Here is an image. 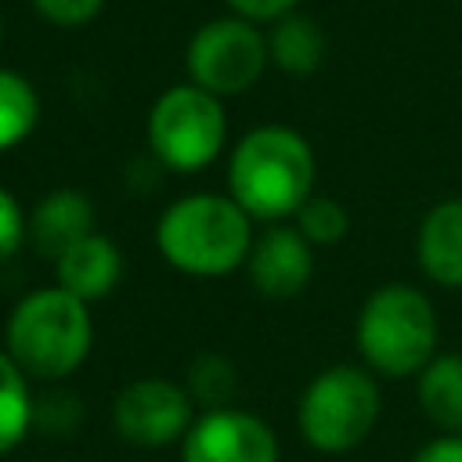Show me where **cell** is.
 Returning a JSON list of instances; mask_svg holds the SVG:
<instances>
[{
    "label": "cell",
    "mask_w": 462,
    "mask_h": 462,
    "mask_svg": "<svg viewBox=\"0 0 462 462\" xmlns=\"http://www.w3.org/2000/svg\"><path fill=\"white\" fill-rule=\"evenodd\" d=\"M227 195L253 217L282 224L314 195V152L282 123L249 130L227 159Z\"/></svg>",
    "instance_id": "1"
},
{
    "label": "cell",
    "mask_w": 462,
    "mask_h": 462,
    "mask_svg": "<svg viewBox=\"0 0 462 462\" xmlns=\"http://www.w3.org/2000/svg\"><path fill=\"white\" fill-rule=\"evenodd\" d=\"M253 217L220 191L180 195L155 224L162 260L191 278H220L238 271L253 249Z\"/></svg>",
    "instance_id": "2"
},
{
    "label": "cell",
    "mask_w": 462,
    "mask_h": 462,
    "mask_svg": "<svg viewBox=\"0 0 462 462\" xmlns=\"http://www.w3.org/2000/svg\"><path fill=\"white\" fill-rule=\"evenodd\" d=\"M94 346L90 303L76 300L58 285L25 292L4 325V350L14 365L40 383H58L72 375Z\"/></svg>",
    "instance_id": "3"
},
{
    "label": "cell",
    "mask_w": 462,
    "mask_h": 462,
    "mask_svg": "<svg viewBox=\"0 0 462 462\" xmlns=\"http://www.w3.org/2000/svg\"><path fill=\"white\" fill-rule=\"evenodd\" d=\"M354 343L368 372L386 379L419 375L437 357V310L408 282L379 285L357 310Z\"/></svg>",
    "instance_id": "4"
},
{
    "label": "cell",
    "mask_w": 462,
    "mask_h": 462,
    "mask_svg": "<svg viewBox=\"0 0 462 462\" xmlns=\"http://www.w3.org/2000/svg\"><path fill=\"white\" fill-rule=\"evenodd\" d=\"M379 383L361 365H332L318 372L296 404V426L314 451H354L379 422Z\"/></svg>",
    "instance_id": "5"
},
{
    "label": "cell",
    "mask_w": 462,
    "mask_h": 462,
    "mask_svg": "<svg viewBox=\"0 0 462 462\" xmlns=\"http://www.w3.org/2000/svg\"><path fill=\"white\" fill-rule=\"evenodd\" d=\"M144 134L159 166L173 173H195L220 155L227 137V116L217 94L195 83H177L162 90L148 108Z\"/></svg>",
    "instance_id": "6"
},
{
    "label": "cell",
    "mask_w": 462,
    "mask_h": 462,
    "mask_svg": "<svg viewBox=\"0 0 462 462\" xmlns=\"http://www.w3.org/2000/svg\"><path fill=\"white\" fill-rule=\"evenodd\" d=\"M184 61L195 87L217 97H235L263 76L271 54H267V36L256 29V22L227 14L206 22L191 36Z\"/></svg>",
    "instance_id": "7"
},
{
    "label": "cell",
    "mask_w": 462,
    "mask_h": 462,
    "mask_svg": "<svg viewBox=\"0 0 462 462\" xmlns=\"http://www.w3.org/2000/svg\"><path fill=\"white\" fill-rule=\"evenodd\" d=\"M195 422V401L184 383L162 375L130 379L112 401V426L126 444L137 448H166L184 440Z\"/></svg>",
    "instance_id": "8"
},
{
    "label": "cell",
    "mask_w": 462,
    "mask_h": 462,
    "mask_svg": "<svg viewBox=\"0 0 462 462\" xmlns=\"http://www.w3.org/2000/svg\"><path fill=\"white\" fill-rule=\"evenodd\" d=\"M180 462H278V437L253 411L209 408L188 426Z\"/></svg>",
    "instance_id": "9"
},
{
    "label": "cell",
    "mask_w": 462,
    "mask_h": 462,
    "mask_svg": "<svg viewBox=\"0 0 462 462\" xmlns=\"http://www.w3.org/2000/svg\"><path fill=\"white\" fill-rule=\"evenodd\" d=\"M245 271L260 296L292 300L307 289L314 274V245L300 235L296 224H271L253 238Z\"/></svg>",
    "instance_id": "10"
},
{
    "label": "cell",
    "mask_w": 462,
    "mask_h": 462,
    "mask_svg": "<svg viewBox=\"0 0 462 462\" xmlns=\"http://www.w3.org/2000/svg\"><path fill=\"white\" fill-rule=\"evenodd\" d=\"M29 220V242L36 253L58 260L69 245L97 231V213L87 191L79 188H54L36 199V206L25 213Z\"/></svg>",
    "instance_id": "11"
},
{
    "label": "cell",
    "mask_w": 462,
    "mask_h": 462,
    "mask_svg": "<svg viewBox=\"0 0 462 462\" xmlns=\"http://www.w3.org/2000/svg\"><path fill=\"white\" fill-rule=\"evenodd\" d=\"M119 278H123V253L101 231L79 238L54 260V285L72 292L83 303H97L112 296Z\"/></svg>",
    "instance_id": "12"
},
{
    "label": "cell",
    "mask_w": 462,
    "mask_h": 462,
    "mask_svg": "<svg viewBox=\"0 0 462 462\" xmlns=\"http://www.w3.org/2000/svg\"><path fill=\"white\" fill-rule=\"evenodd\" d=\"M415 253L430 282L440 289H462V199H444L426 209Z\"/></svg>",
    "instance_id": "13"
},
{
    "label": "cell",
    "mask_w": 462,
    "mask_h": 462,
    "mask_svg": "<svg viewBox=\"0 0 462 462\" xmlns=\"http://www.w3.org/2000/svg\"><path fill=\"white\" fill-rule=\"evenodd\" d=\"M419 404L437 430L462 437V354H437L419 372Z\"/></svg>",
    "instance_id": "14"
},
{
    "label": "cell",
    "mask_w": 462,
    "mask_h": 462,
    "mask_svg": "<svg viewBox=\"0 0 462 462\" xmlns=\"http://www.w3.org/2000/svg\"><path fill=\"white\" fill-rule=\"evenodd\" d=\"M267 54L285 76H310L325 61V32L307 14H285L267 36Z\"/></svg>",
    "instance_id": "15"
},
{
    "label": "cell",
    "mask_w": 462,
    "mask_h": 462,
    "mask_svg": "<svg viewBox=\"0 0 462 462\" xmlns=\"http://www.w3.org/2000/svg\"><path fill=\"white\" fill-rule=\"evenodd\" d=\"M32 419H36V397L29 390V375L0 346V455H7L25 440Z\"/></svg>",
    "instance_id": "16"
},
{
    "label": "cell",
    "mask_w": 462,
    "mask_h": 462,
    "mask_svg": "<svg viewBox=\"0 0 462 462\" xmlns=\"http://www.w3.org/2000/svg\"><path fill=\"white\" fill-rule=\"evenodd\" d=\"M40 123V94L36 87L14 72L0 69V152L22 144Z\"/></svg>",
    "instance_id": "17"
},
{
    "label": "cell",
    "mask_w": 462,
    "mask_h": 462,
    "mask_svg": "<svg viewBox=\"0 0 462 462\" xmlns=\"http://www.w3.org/2000/svg\"><path fill=\"white\" fill-rule=\"evenodd\" d=\"M184 386H188L191 401L209 411V408H227L231 404L235 386H238V375H235V365L224 354H199L188 365Z\"/></svg>",
    "instance_id": "18"
},
{
    "label": "cell",
    "mask_w": 462,
    "mask_h": 462,
    "mask_svg": "<svg viewBox=\"0 0 462 462\" xmlns=\"http://www.w3.org/2000/svg\"><path fill=\"white\" fill-rule=\"evenodd\" d=\"M296 227L310 245H336L350 231V213L343 209V202L328 195H310L296 209Z\"/></svg>",
    "instance_id": "19"
},
{
    "label": "cell",
    "mask_w": 462,
    "mask_h": 462,
    "mask_svg": "<svg viewBox=\"0 0 462 462\" xmlns=\"http://www.w3.org/2000/svg\"><path fill=\"white\" fill-rule=\"evenodd\" d=\"M79 419H83L79 397L69 393V390H51V393H43V397L36 401V419H32V426L40 422L47 433L65 437V433H72V430L79 426Z\"/></svg>",
    "instance_id": "20"
},
{
    "label": "cell",
    "mask_w": 462,
    "mask_h": 462,
    "mask_svg": "<svg viewBox=\"0 0 462 462\" xmlns=\"http://www.w3.org/2000/svg\"><path fill=\"white\" fill-rule=\"evenodd\" d=\"M36 7V14L51 25H61V29H79L87 22H94L105 7V0H29Z\"/></svg>",
    "instance_id": "21"
},
{
    "label": "cell",
    "mask_w": 462,
    "mask_h": 462,
    "mask_svg": "<svg viewBox=\"0 0 462 462\" xmlns=\"http://www.w3.org/2000/svg\"><path fill=\"white\" fill-rule=\"evenodd\" d=\"M25 238H29V220H25V213H22L18 199H14L7 188H0V263H7V260L22 249Z\"/></svg>",
    "instance_id": "22"
},
{
    "label": "cell",
    "mask_w": 462,
    "mask_h": 462,
    "mask_svg": "<svg viewBox=\"0 0 462 462\" xmlns=\"http://www.w3.org/2000/svg\"><path fill=\"white\" fill-rule=\"evenodd\" d=\"M296 4H300V0H227V7H231L238 18L256 22V25H260V22H278V18L292 14Z\"/></svg>",
    "instance_id": "23"
},
{
    "label": "cell",
    "mask_w": 462,
    "mask_h": 462,
    "mask_svg": "<svg viewBox=\"0 0 462 462\" xmlns=\"http://www.w3.org/2000/svg\"><path fill=\"white\" fill-rule=\"evenodd\" d=\"M411 462H462V437L444 433V437L422 444V448L411 455Z\"/></svg>",
    "instance_id": "24"
},
{
    "label": "cell",
    "mask_w": 462,
    "mask_h": 462,
    "mask_svg": "<svg viewBox=\"0 0 462 462\" xmlns=\"http://www.w3.org/2000/svg\"><path fill=\"white\" fill-rule=\"evenodd\" d=\"M0 36H4V18H0Z\"/></svg>",
    "instance_id": "25"
}]
</instances>
